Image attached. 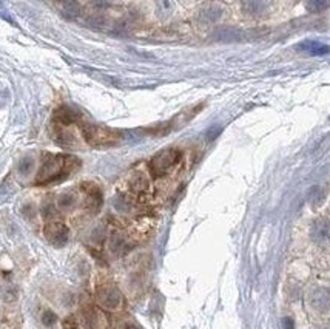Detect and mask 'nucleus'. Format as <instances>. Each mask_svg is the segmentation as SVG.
Listing matches in <instances>:
<instances>
[{"instance_id":"obj_13","label":"nucleus","mask_w":330,"mask_h":329,"mask_svg":"<svg viewBox=\"0 0 330 329\" xmlns=\"http://www.w3.org/2000/svg\"><path fill=\"white\" fill-rule=\"evenodd\" d=\"M76 204V195L71 193V192H67V193H62L57 199V206L62 209V210H68L71 209L73 206Z\"/></svg>"},{"instance_id":"obj_22","label":"nucleus","mask_w":330,"mask_h":329,"mask_svg":"<svg viewBox=\"0 0 330 329\" xmlns=\"http://www.w3.org/2000/svg\"><path fill=\"white\" fill-rule=\"evenodd\" d=\"M124 329H138V327H136L134 324H125V326H124Z\"/></svg>"},{"instance_id":"obj_7","label":"nucleus","mask_w":330,"mask_h":329,"mask_svg":"<svg viewBox=\"0 0 330 329\" xmlns=\"http://www.w3.org/2000/svg\"><path fill=\"white\" fill-rule=\"evenodd\" d=\"M82 190L87 193L85 206L91 212H96L101 207V204H102V193H101L99 187L96 184H91V182H84L82 184Z\"/></svg>"},{"instance_id":"obj_16","label":"nucleus","mask_w":330,"mask_h":329,"mask_svg":"<svg viewBox=\"0 0 330 329\" xmlns=\"http://www.w3.org/2000/svg\"><path fill=\"white\" fill-rule=\"evenodd\" d=\"M59 321V317L53 312V310H45L44 314H42V323L47 326V327H53L56 323Z\"/></svg>"},{"instance_id":"obj_11","label":"nucleus","mask_w":330,"mask_h":329,"mask_svg":"<svg viewBox=\"0 0 330 329\" xmlns=\"http://www.w3.org/2000/svg\"><path fill=\"white\" fill-rule=\"evenodd\" d=\"M99 320L101 317L94 309L88 307L82 310V324L85 329H99Z\"/></svg>"},{"instance_id":"obj_14","label":"nucleus","mask_w":330,"mask_h":329,"mask_svg":"<svg viewBox=\"0 0 330 329\" xmlns=\"http://www.w3.org/2000/svg\"><path fill=\"white\" fill-rule=\"evenodd\" d=\"M330 7V2H321V0H312L305 5L308 13H321L324 10H327Z\"/></svg>"},{"instance_id":"obj_9","label":"nucleus","mask_w":330,"mask_h":329,"mask_svg":"<svg viewBox=\"0 0 330 329\" xmlns=\"http://www.w3.org/2000/svg\"><path fill=\"white\" fill-rule=\"evenodd\" d=\"M81 115L79 112L70 108V107H61L54 112L53 115V119L57 122V124H62V125H70V124H74L76 121H79Z\"/></svg>"},{"instance_id":"obj_23","label":"nucleus","mask_w":330,"mask_h":329,"mask_svg":"<svg viewBox=\"0 0 330 329\" xmlns=\"http://www.w3.org/2000/svg\"><path fill=\"white\" fill-rule=\"evenodd\" d=\"M67 329H76L74 326H70V327H67Z\"/></svg>"},{"instance_id":"obj_8","label":"nucleus","mask_w":330,"mask_h":329,"mask_svg":"<svg viewBox=\"0 0 330 329\" xmlns=\"http://www.w3.org/2000/svg\"><path fill=\"white\" fill-rule=\"evenodd\" d=\"M310 303L319 312L328 310L330 309V290L325 289V287L315 289L313 294H312V297H310Z\"/></svg>"},{"instance_id":"obj_19","label":"nucleus","mask_w":330,"mask_h":329,"mask_svg":"<svg viewBox=\"0 0 330 329\" xmlns=\"http://www.w3.org/2000/svg\"><path fill=\"white\" fill-rule=\"evenodd\" d=\"M219 16H221V11H219V10H216V8H208V10H205V11H202V13H201V17H202V19H205V21H210V22L218 21V19H219Z\"/></svg>"},{"instance_id":"obj_6","label":"nucleus","mask_w":330,"mask_h":329,"mask_svg":"<svg viewBox=\"0 0 330 329\" xmlns=\"http://www.w3.org/2000/svg\"><path fill=\"white\" fill-rule=\"evenodd\" d=\"M310 236H312L313 243H316L318 246H325L330 241V223L324 218L316 220L312 224Z\"/></svg>"},{"instance_id":"obj_2","label":"nucleus","mask_w":330,"mask_h":329,"mask_svg":"<svg viewBox=\"0 0 330 329\" xmlns=\"http://www.w3.org/2000/svg\"><path fill=\"white\" fill-rule=\"evenodd\" d=\"M81 130L87 144L94 149L113 147V145H118L121 141V133L108 127H102L96 124H84Z\"/></svg>"},{"instance_id":"obj_12","label":"nucleus","mask_w":330,"mask_h":329,"mask_svg":"<svg viewBox=\"0 0 330 329\" xmlns=\"http://www.w3.org/2000/svg\"><path fill=\"white\" fill-rule=\"evenodd\" d=\"M108 246H110V250L114 252V253H119L124 250L125 247V240L121 233H111L110 236V241H108Z\"/></svg>"},{"instance_id":"obj_18","label":"nucleus","mask_w":330,"mask_h":329,"mask_svg":"<svg viewBox=\"0 0 330 329\" xmlns=\"http://www.w3.org/2000/svg\"><path fill=\"white\" fill-rule=\"evenodd\" d=\"M33 166H34V161L31 159V158H24L21 162H19V173H22V175H28L30 172H31V169H33Z\"/></svg>"},{"instance_id":"obj_20","label":"nucleus","mask_w":330,"mask_h":329,"mask_svg":"<svg viewBox=\"0 0 330 329\" xmlns=\"http://www.w3.org/2000/svg\"><path fill=\"white\" fill-rule=\"evenodd\" d=\"M42 215H44L45 218H50V216H54V215H56L54 207H53L51 203H45V204L42 206Z\"/></svg>"},{"instance_id":"obj_21","label":"nucleus","mask_w":330,"mask_h":329,"mask_svg":"<svg viewBox=\"0 0 330 329\" xmlns=\"http://www.w3.org/2000/svg\"><path fill=\"white\" fill-rule=\"evenodd\" d=\"M282 329H295V323L290 317L282 318Z\"/></svg>"},{"instance_id":"obj_17","label":"nucleus","mask_w":330,"mask_h":329,"mask_svg":"<svg viewBox=\"0 0 330 329\" xmlns=\"http://www.w3.org/2000/svg\"><path fill=\"white\" fill-rule=\"evenodd\" d=\"M4 300H5L7 303L16 301V300H17V287L13 286V284L5 286V289H4Z\"/></svg>"},{"instance_id":"obj_4","label":"nucleus","mask_w":330,"mask_h":329,"mask_svg":"<svg viewBox=\"0 0 330 329\" xmlns=\"http://www.w3.org/2000/svg\"><path fill=\"white\" fill-rule=\"evenodd\" d=\"M96 301L104 310H119L124 306V297L113 283H104L98 286Z\"/></svg>"},{"instance_id":"obj_5","label":"nucleus","mask_w":330,"mask_h":329,"mask_svg":"<svg viewBox=\"0 0 330 329\" xmlns=\"http://www.w3.org/2000/svg\"><path fill=\"white\" fill-rule=\"evenodd\" d=\"M44 233L47 236V240L54 244V246H65L68 243V238H70V230L68 227L61 223V221H50L45 224L44 227Z\"/></svg>"},{"instance_id":"obj_15","label":"nucleus","mask_w":330,"mask_h":329,"mask_svg":"<svg viewBox=\"0 0 330 329\" xmlns=\"http://www.w3.org/2000/svg\"><path fill=\"white\" fill-rule=\"evenodd\" d=\"M59 7L64 10V14H70V16H76L81 10V5L77 2H62L59 4Z\"/></svg>"},{"instance_id":"obj_10","label":"nucleus","mask_w":330,"mask_h":329,"mask_svg":"<svg viewBox=\"0 0 330 329\" xmlns=\"http://www.w3.org/2000/svg\"><path fill=\"white\" fill-rule=\"evenodd\" d=\"M298 48L301 51H305V53L312 54V56H322V54L330 53V47L328 45H324V44L316 42V41H305V42L299 44Z\"/></svg>"},{"instance_id":"obj_1","label":"nucleus","mask_w":330,"mask_h":329,"mask_svg":"<svg viewBox=\"0 0 330 329\" xmlns=\"http://www.w3.org/2000/svg\"><path fill=\"white\" fill-rule=\"evenodd\" d=\"M74 164H79V159L62 155H45V159L36 178V184L44 186L56 179H61L64 176L62 173L71 172Z\"/></svg>"},{"instance_id":"obj_3","label":"nucleus","mask_w":330,"mask_h":329,"mask_svg":"<svg viewBox=\"0 0 330 329\" xmlns=\"http://www.w3.org/2000/svg\"><path fill=\"white\" fill-rule=\"evenodd\" d=\"M181 150L178 149H165L159 153H156L150 159V170L154 176H164L168 173L179 161H181Z\"/></svg>"}]
</instances>
